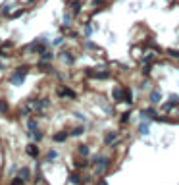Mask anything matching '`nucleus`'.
I'll return each mask as SVG.
<instances>
[{
    "label": "nucleus",
    "mask_w": 179,
    "mask_h": 185,
    "mask_svg": "<svg viewBox=\"0 0 179 185\" xmlns=\"http://www.w3.org/2000/svg\"><path fill=\"white\" fill-rule=\"evenodd\" d=\"M41 56H42V62H46L52 58V52H41Z\"/></svg>",
    "instance_id": "nucleus-21"
},
{
    "label": "nucleus",
    "mask_w": 179,
    "mask_h": 185,
    "mask_svg": "<svg viewBox=\"0 0 179 185\" xmlns=\"http://www.w3.org/2000/svg\"><path fill=\"white\" fill-rule=\"evenodd\" d=\"M92 77H96V79H108V77H110V73H108V72H100V73L96 72Z\"/></svg>",
    "instance_id": "nucleus-15"
},
{
    "label": "nucleus",
    "mask_w": 179,
    "mask_h": 185,
    "mask_svg": "<svg viewBox=\"0 0 179 185\" xmlns=\"http://www.w3.org/2000/svg\"><path fill=\"white\" fill-rule=\"evenodd\" d=\"M27 129L29 131H37L39 129V122L37 120H29V122H27Z\"/></svg>",
    "instance_id": "nucleus-9"
},
{
    "label": "nucleus",
    "mask_w": 179,
    "mask_h": 185,
    "mask_svg": "<svg viewBox=\"0 0 179 185\" xmlns=\"http://www.w3.org/2000/svg\"><path fill=\"white\" fill-rule=\"evenodd\" d=\"M162 100V92L158 91V89H154V91H150V102H160Z\"/></svg>",
    "instance_id": "nucleus-4"
},
{
    "label": "nucleus",
    "mask_w": 179,
    "mask_h": 185,
    "mask_svg": "<svg viewBox=\"0 0 179 185\" xmlns=\"http://www.w3.org/2000/svg\"><path fill=\"white\" fill-rule=\"evenodd\" d=\"M0 112H8V104L6 102H0Z\"/></svg>",
    "instance_id": "nucleus-26"
},
{
    "label": "nucleus",
    "mask_w": 179,
    "mask_h": 185,
    "mask_svg": "<svg viewBox=\"0 0 179 185\" xmlns=\"http://www.w3.org/2000/svg\"><path fill=\"white\" fill-rule=\"evenodd\" d=\"M66 137H68V133H56L54 135V141H56V143H64V141H66Z\"/></svg>",
    "instance_id": "nucleus-11"
},
{
    "label": "nucleus",
    "mask_w": 179,
    "mask_h": 185,
    "mask_svg": "<svg viewBox=\"0 0 179 185\" xmlns=\"http://www.w3.org/2000/svg\"><path fill=\"white\" fill-rule=\"evenodd\" d=\"M62 45V37H58V39H54V46H60Z\"/></svg>",
    "instance_id": "nucleus-28"
},
{
    "label": "nucleus",
    "mask_w": 179,
    "mask_h": 185,
    "mask_svg": "<svg viewBox=\"0 0 179 185\" xmlns=\"http://www.w3.org/2000/svg\"><path fill=\"white\" fill-rule=\"evenodd\" d=\"M64 23L69 25V23H71V18H69V16H66V18H64Z\"/></svg>",
    "instance_id": "nucleus-31"
},
{
    "label": "nucleus",
    "mask_w": 179,
    "mask_h": 185,
    "mask_svg": "<svg viewBox=\"0 0 179 185\" xmlns=\"http://www.w3.org/2000/svg\"><path fill=\"white\" fill-rule=\"evenodd\" d=\"M25 73H27L25 68H23V69H18V72L10 77V83H14V85H21V83L25 81Z\"/></svg>",
    "instance_id": "nucleus-1"
},
{
    "label": "nucleus",
    "mask_w": 179,
    "mask_h": 185,
    "mask_svg": "<svg viewBox=\"0 0 179 185\" xmlns=\"http://www.w3.org/2000/svg\"><path fill=\"white\" fill-rule=\"evenodd\" d=\"M29 50H33V52H45V45H41V42L37 45V42H35V45L29 48Z\"/></svg>",
    "instance_id": "nucleus-12"
},
{
    "label": "nucleus",
    "mask_w": 179,
    "mask_h": 185,
    "mask_svg": "<svg viewBox=\"0 0 179 185\" xmlns=\"http://www.w3.org/2000/svg\"><path fill=\"white\" fill-rule=\"evenodd\" d=\"M83 131H85V127H75V129L71 131V135H81Z\"/></svg>",
    "instance_id": "nucleus-22"
},
{
    "label": "nucleus",
    "mask_w": 179,
    "mask_h": 185,
    "mask_svg": "<svg viewBox=\"0 0 179 185\" xmlns=\"http://www.w3.org/2000/svg\"><path fill=\"white\" fill-rule=\"evenodd\" d=\"M56 158H58V152H56V151H50V152L46 154V160H48V162H52V160H56Z\"/></svg>",
    "instance_id": "nucleus-17"
},
{
    "label": "nucleus",
    "mask_w": 179,
    "mask_h": 185,
    "mask_svg": "<svg viewBox=\"0 0 179 185\" xmlns=\"http://www.w3.org/2000/svg\"><path fill=\"white\" fill-rule=\"evenodd\" d=\"M92 46H95V42H91V41L85 42V48H92Z\"/></svg>",
    "instance_id": "nucleus-29"
},
{
    "label": "nucleus",
    "mask_w": 179,
    "mask_h": 185,
    "mask_svg": "<svg viewBox=\"0 0 179 185\" xmlns=\"http://www.w3.org/2000/svg\"><path fill=\"white\" fill-rule=\"evenodd\" d=\"M92 2H95V4H102V0H92Z\"/></svg>",
    "instance_id": "nucleus-33"
},
{
    "label": "nucleus",
    "mask_w": 179,
    "mask_h": 185,
    "mask_svg": "<svg viewBox=\"0 0 179 185\" xmlns=\"http://www.w3.org/2000/svg\"><path fill=\"white\" fill-rule=\"evenodd\" d=\"M95 164L98 166L96 170L102 172V170H106V168L110 166V158H106V156H95Z\"/></svg>",
    "instance_id": "nucleus-2"
},
{
    "label": "nucleus",
    "mask_w": 179,
    "mask_h": 185,
    "mask_svg": "<svg viewBox=\"0 0 179 185\" xmlns=\"http://www.w3.org/2000/svg\"><path fill=\"white\" fill-rule=\"evenodd\" d=\"M23 181H25V179H21V177L18 175V177H16V179H14V181H12V185H23Z\"/></svg>",
    "instance_id": "nucleus-24"
},
{
    "label": "nucleus",
    "mask_w": 179,
    "mask_h": 185,
    "mask_svg": "<svg viewBox=\"0 0 179 185\" xmlns=\"http://www.w3.org/2000/svg\"><path fill=\"white\" fill-rule=\"evenodd\" d=\"M173 102H175V100H169V102H166V104H164V106H162V108H164V110H166V112H169L171 108H173Z\"/></svg>",
    "instance_id": "nucleus-20"
},
{
    "label": "nucleus",
    "mask_w": 179,
    "mask_h": 185,
    "mask_svg": "<svg viewBox=\"0 0 179 185\" xmlns=\"http://www.w3.org/2000/svg\"><path fill=\"white\" fill-rule=\"evenodd\" d=\"M91 33H92V29L87 25V27H85V35H87V37H91Z\"/></svg>",
    "instance_id": "nucleus-27"
},
{
    "label": "nucleus",
    "mask_w": 179,
    "mask_h": 185,
    "mask_svg": "<svg viewBox=\"0 0 179 185\" xmlns=\"http://www.w3.org/2000/svg\"><path fill=\"white\" fill-rule=\"evenodd\" d=\"M79 154H81V156H89V147H87V145H81V147H79Z\"/></svg>",
    "instance_id": "nucleus-19"
},
{
    "label": "nucleus",
    "mask_w": 179,
    "mask_h": 185,
    "mask_svg": "<svg viewBox=\"0 0 179 185\" xmlns=\"http://www.w3.org/2000/svg\"><path fill=\"white\" fill-rule=\"evenodd\" d=\"M81 10V2H73V14H79Z\"/></svg>",
    "instance_id": "nucleus-23"
},
{
    "label": "nucleus",
    "mask_w": 179,
    "mask_h": 185,
    "mask_svg": "<svg viewBox=\"0 0 179 185\" xmlns=\"http://www.w3.org/2000/svg\"><path fill=\"white\" fill-rule=\"evenodd\" d=\"M114 98H116V100H121V98H125V95L121 92V89H114Z\"/></svg>",
    "instance_id": "nucleus-14"
},
{
    "label": "nucleus",
    "mask_w": 179,
    "mask_h": 185,
    "mask_svg": "<svg viewBox=\"0 0 179 185\" xmlns=\"http://www.w3.org/2000/svg\"><path fill=\"white\" fill-rule=\"evenodd\" d=\"M148 124H150V122H146V120H145V122H142V124L139 125V131H141L142 135H148V133H150V129H148Z\"/></svg>",
    "instance_id": "nucleus-10"
},
{
    "label": "nucleus",
    "mask_w": 179,
    "mask_h": 185,
    "mask_svg": "<svg viewBox=\"0 0 179 185\" xmlns=\"http://www.w3.org/2000/svg\"><path fill=\"white\" fill-rule=\"evenodd\" d=\"M58 95L60 96H75V92L71 91V89H68V87H60L58 89Z\"/></svg>",
    "instance_id": "nucleus-7"
},
{
    "label": "nucleus",
    "mask_w": 179,
    "mask_h": 185,
    "mask_svg": "<svg viewBox=\"0 0 179 185\" xmlns=\"http://www.w3.org/2000/svg\"><path fill=\"white\" fill-rule=\"evenodd\" d=\"M0 69H2V64H0Z\"/></svg>",
    "instance_id": "nucleus-34"
},
{
    "label": "nucleus",
    "mask_w": 179,
    "mask_h": 185,
    "mask_svg": "<svg viewBox=\"0 0 179 185\" xmlns=\"http://www.w3.org/2000/svg\"><path fill=\"white\" fill-rule=\"evenodd\" d=\"M21 14H23V10H18L16 14H12V18H19V16H21Z\"/></svg>",
    "instance_id": "nucleus-30"
},
{
    "label": "nucleus",
    "mask_w": 179,
    "mask_h": 185,
    "mask_svg": "<svg viewBox=\"0 0 179 185\" xmlns=\"http://www.w3.org/2000/svg\"><path fill=\"white\" fill-rule=\"evenodd\" d=\"M31 139H35V141H41L42 139V133L37 129V131H31Z\"/></svg>",
    "instance_id": "nucleus-18"
},
{
    "label": "nucleus",
    "mask_w": 179,
    "mask_h": 185,
    "mask_svg": "<svg viewBox=\"0 0 179 185\" xmlns=\"http://www.w3.org/2000/svg\"><path fill=\"white\" fill-rule=\"evenodd\" d=\"M127 120H129V112H125L123 116H121V124H127Z\"/></svg>",
    "instance_id": "nucleus-25"
},
{
    "label": "nucleus",
    "mask_w": 179,
    "mask_h": 185,
    "mask_svg": "<svg viewBox=\"0 0 179 185\" xmlns=\"http://www.w3.org/2000/svg\"><path fill=\"white\" fill-rule=\"evenodd\" d=\"M19 177H21V179H29V170H27V168H21L19 170Z\"/></svg>",
    "instance_id": "nucleus-16"
},
{
    "label": "nucleus",
    "mask_w": 179,
    "mask_h": 185,
    "mask_svg": "<svg viewBox=\"0 0 179 185\" xmlns=\"http://www.w3.org/2000/svg\"><path fill=\"white\" fill-rule=\"evenodd\" d=\"M141 116L142 118H156V110L154 108H145V110H141Z\"/></svg>",
    "instance_id": "nucleus-8"
},
{
    "label": "nucleus",
    "mask_w": 179,
    "mask_h": 185,
    "mask_svg": "<svg viewBox=\"0 0 179 185\" xmlns=\"http://www.w3.org/2000/svg\"><path fill=\"white\" fill-rule=\"evenodd\" d=\"M98 185H108V181H106V179H100V181H98Z\"/></svg>",
    "instance_id": "nucleus-32"
},
{
    "label": "nucleus",
    "mask_w": 179,
    "mask_h": 185,
    "mask_svg": "<svg viewBox=\"0 0 179 185\" xmlns=\"http://www.w3.org/2000/svg\"><path fill=\"white\" fill-rule=\"evenodd\" d=\"M116 141H118V131H110L108 135H106L104 143H106V145H112V143H116Z\"/></svg>",
    "instance_id": "nucleus-5"
},
{
    "label": "nucleus",
    "mask_w": 179,
    "mask_h": 185,
    "mask_svg": "<svg viewBox=\"0 0 179 185\" xmlns=\"http://www.w3.org/2000/svg\"><path fill=\"white\" fill-rule=\"evenodd\" d=\"M60 58H62L64 64H68V66H71V64H73V56H71L69 52H62V54H60Z\"/></svg>",
    "instance_id": "nucleus-6"
},
{
    "label": "nucleus",
    "mask_w": 179,
    "mask_h": 185,
    "mask_svg": "<svg viewBox=\"0 0 179 185\" xmlns=\"http://www.w3.org/2000/svg\"><path fill=\"white\" fill-rule=\"evenodd\" d=\"M79 181H81V177L77 175V174H71V175H69V183H71V185H79Z\"/></svg>",
    "instance_id": "nucleus-13"
},
{
    "label": "nucleus",
    "mask_w": 179,
    "mask_h": 185,
    "mask_svg": "<svg viewBox=\"0 0 179 185\" xmlns=\"http://www.w3.org/2000/svg\"><path fill=\"white\" fill-rule=\"evenodd\" d=\"M25 152L29 154L31 158H39V152H41V151H39L37 145H27V147H25Z\"/></svg>",
    "instance_id": "nucleus-3"
}]
</instances>
